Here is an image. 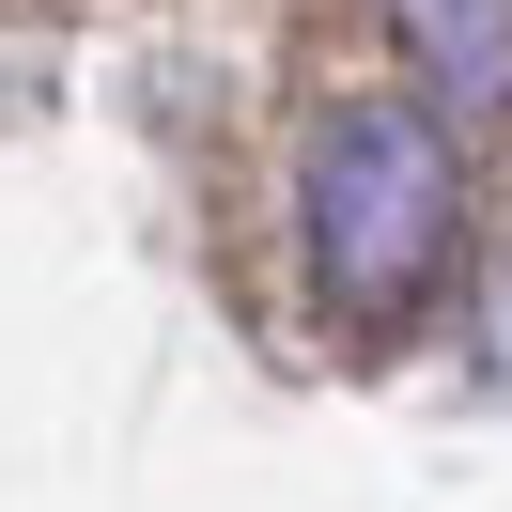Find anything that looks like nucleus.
Masks as SVG:
<instances>
[{
  "instance_id": "nucleus-1",
  "label": "nucleus",
  "mask_w": 512,
  "mask_h": 512,
  "mask_svg": "<svg viewBox=\"0 0 512 512\" xmlns=\"http://www.w3.org/2000/svg\"><path fill=\"white\" fill-rule=\"evenodd\" d=\"M450 202H466V171H450V125L419 94L311 109V140H295V249H311V295H326V311L388 326L450 264Z\"/></svg>"
},
{
  "instance_id": "nucleus-2",
  "label": "nucleus",
  "mask_w": 512,
  "mask_h": 512,
  "mask_svg": "<svg viewBox=\"0 0 512 512\" xmlns=\"http://www.w3.org/2000/svg\"><path fill=\"white\" fill-rule=\"evenodd\" d=\"M404 32L450 94H512V0H404Z\"/></svg>"
}]
</instances>
